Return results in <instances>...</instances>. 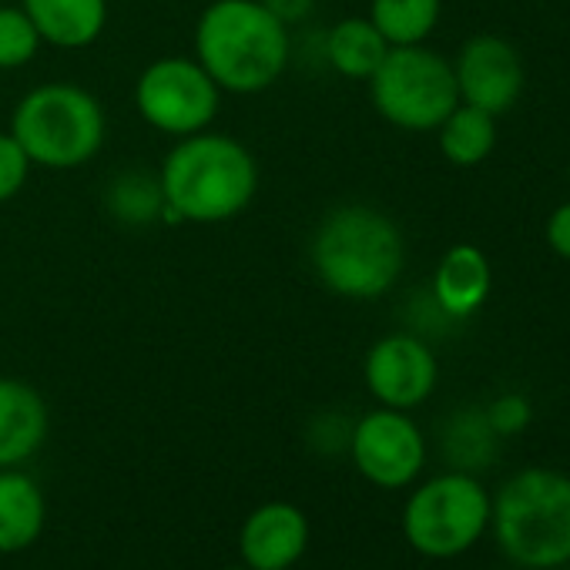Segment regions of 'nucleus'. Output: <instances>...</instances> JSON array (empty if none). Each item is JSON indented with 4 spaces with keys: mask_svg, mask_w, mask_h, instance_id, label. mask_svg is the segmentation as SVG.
<instances>
[{
    "mask_svg": "<svg viewBox=\"0 0 570 570\" xmlns=\"http://www.w3.org/2000/svg\"><path fill=\"white\" fill-rule=\"evenodd\" d=\"M158 185L168 222L218 225L252 205L258 191V165L232 135L198 131L165 155Z\"/></svg>",
    "mask_w": 570,
    "mask_h": 570,
    "instance_id": "obj_1",
    "label": "nucleus"
},
{
    "mask_svg": "<svg viewBox=\"0 0 570 570\" xmlns=\"http://www.w3.org/2000/svg\"><path fill=\"white\" fill-rule=\"evenodd\" d=\"M309 258L333 296L373 303L400 282L406 242L386 212L373 205H340L320 222Z\"/></svg>",
    "mask_w": 570,
    "mask_h": 570,
    "instance_id": "obj_2",
    "label": "nucleus"
},
{
    "mask_svg": "<svg viewBox=\"0 0 570 570\" xmlns=\"http://www.w3.org/2000/svg\"><path fill=\"white\" fill-rule=\"evenodd\" d=\"M289 28L262 0H215L198 18L195 58L232 95L268 91L289 65Z\"/></svg>",
    "mask_w": 570,
    "mask_h": 570,
    "instance_id": "obj_3",
    "label": "nucleus"
},
{
    "mask_svg": "<svg viewBox=\"0 0 570 570\" xmlns=\"http://www.w3.org/2000/svg\"><path fill=\"white\" fill-rule=\"evenodd\" d=\"M490 527L500 550L520 567L570 563V476L547 466L520 470L490 500Z\"/></svg>",
    "mask_w": 570,
    "mask_h": 570,
    "instance_id": "obj_4",
    "label": "nucleus"
},
{
    "mask_svg": "<svg viewBox=\"0 0 570 570\" xmlns=\"http://www.w3.org/2000/svg\"><path fill=\"white\" fill-rule=\"evenodd\" d=\"M105 111L98 98L71 81H51L21 98L11 118V135L38 168L75 171L105 145Z\"/></svg>",
    "mask_w": 570,
    "mask_h": 570,
    "instance_id": "obj_5",
    "label": "nucleus"
},
{
    "mask_svg": "<svg viewBox=\"0 0 570 570\" xmlns=\"http://www.w3.org/2000/svg\"><path fill=\"white\" fill-rule=\"evenodd\" d=\"M366 85L380 118L403 131H436L460 105L453 65L426 45L390 48Z\"/></svg>",
    "mask_w": 570,
    "mask_h": 570,
    "instance_id": "obj_6",
    "label": "nucleus"
},
{
    "mask_svg": "<svg viewBox=\"0 0 570 570\" xmlns=\"http://www.w3.org/2000/svg\"><path fill=\"white\" fill-rule=\"evenodd\" d=\"M490 527V493L466 473H443L420 483L403 507L410 547L430 560L466 553Z\"/></svg>",
    "mask_w": 570,
    "mask_h": 570,
    "instance_id": "obj_7",
    "label": "nucleus"
},
{
    "mask_svg": "<svg viewBox=\"0 0 570 570\" xmlns=\"http://www.w3.org/2000/svg\"><path fill=\"white\" fill-rule=\"evenodd\" d=\"M135 105L155 131L188 138L208 131L222 105V88L191 58H158L141 71Z\"/></svg>",
    "mask_w": 570,
    "mask_h": 570,
    "instance_id": "obj_8",
    "label": "nucleus"
},
{
    "mask_svg": "<svg viewBox=\"0 0 570 570\" xmlns=\"http://www.w3.org/2000/svg\"><path fill=\"white\" fill-rule=\"evenodd\" d=\"M350 456L363 480L383 490H400L423 473L426 440L410 413L380 406L350 430Z\"/></svg>",
    "mask_w": 570,
    "mask_h": 570,
    "instance_id": "obj_9",
    "label": "nucleus"
},
{
    "mask_svg": "<svg viewBox=\"0 0 570 570\" xmlns=\"http://www.w3.org/2000/svg\"><path fill=\"white\" fill-rule=\"evenodd\" d=\"M363 380L380 406L410 413L433 396L440 366L433 350L420 336L390 333L370 346L363 363Z\"/></svg>",
    "mask_w": 570,
    "mask_h": 570,
    "instance_id": "obj_10",
    "label": "nucleus"
},
{
    "mask_svg": "<svg viewBox=\"0 0 570 570\" xmlns=\"http://www.w3.org/2000/svg\"><path fill=\"white\" fill-rule=\"evenodd\" d=\"M453 78H456L460 101L493 118L507 115L520 101L527 85L520 51L497 35L470 38L453 61Z\"/></svg>",
    "mask_w": 570,
    "mask_h": 570,
    "instance_id": "obj_11",
    "label": "nucleus"
},
{
    "mask_svg": "<svg viewBox=\"0 0 570 570\" xmlns=\"http://www.w3.org/2000/svg\"><path fill=\"white\" fill-rule=\"evenodd\" d=\"M309 547V517L289 500L255 507L238 530V557L248 570H293Z\"/></svg>",
    "mask_w": 570,
    "mask_h": 570,
    "instance_id": "obj_12",
    "label": "nucleus"
},
{
    "mask_svg": "<svg viewBox=\"0 0 570 570\" xmlns=\"http://www.w3.org/2000/svg\"><path fill=\"white\" fill-rule=\"evenodd\" d=\"M493 289V268L483 248L460 242L450 245L433 272V303L450 320L476 316Z\"/></svg>",
    "mask_w": 570,
    "mask_h": 570,
    "instance_id": "obj_13",
    "label": "nucleus"
},
{
    "mask_svg": "<svg viewBox=\"0 0 570 570\" xmlns=\"http://www.w3.org/2000/svg\"><path fill=\"white\" fill-rule=\"evenodd\" d=\"M48 440L45 396L14 376H0V470L28 463Z\"/></svg>",
    "mask_w": 570,
    "mask_h": 570,
    "instance_id": "obj_14",
    "label": "nucleus"
},
{
    "mask_svg": "<svg viewBox=\"0 0 570 570\" xmlns=\"http://www.w3.org/2000/svg\"><path fill=\"white\" fill-rule=\"evenodd\" d=\"M21 8L41 41L65 51L95 45L108 24V0H21Z\"/></svg>",
    "mask_w": 570,
    "mask_h": 570,
    "instance_id": "obj_15",
    "label": "nucleus"
},
{
    "mask_svg": "<svg viewBox=\"0 0 570 570\" xmlns=\"http://www.w3.org/2000/svg\"><path fill=\"white\" fill-rule=\"evenodd\" d=\"M48 523L45 490L18 466L0 470V553H21L38 543Z\"/></svg>",
    "mask_w": 570,
    "mask_h": 570,
    "instance_id": "obj_16",
    "label": "nucleus"
},
{
    "mask_svg": "<svg viewBox=\"0 0 570 570\" xmlns=\"http://www.w3.org/2000/svg\"><path fill=\"white\" fill-rule=\"evenodd\" d=\"M386 55L390 45L370 18H346L326 35V61L336 75L350 81H370Z\"/></svg>",
    "mask_w": 570,
    "mask_h": 570,
    "instance_id": "obj_17",
    "label": "nucleus"
},
{
    "mask_svg": "<svg viewBox=\"0 0 570 570\" xmlns=\"http://www.w3.org/2000/svg\"><path fill=\"white\" fill-rule=\"evenodd\" d=\"M436 145L453 168H476L497 148V118L460 101L436 128Z\"/></svg>",
    "mask_w": 570,
    "mask_h": 570,
    "instance_id": "obj_18",
    "label": "nucleus"
},
{
    "mask_svg": "<svg viewBox=\"0 0 570 570\" xmlns=\"http://www.w3.org/2000/svg\"><path fill=\"white\" fill-rule=\"evenodd\" d=\"M443 0H370V21L390 48L423 45L440 24Z\"/></svg>",
    "mask_w": 570,
    "mask_h": 570,
    "instance_id": "obj_19",
    "label": "nucleus"
},
{
    "mask_svg": "<svg viewBox=\"0 0 570 570\" xmlns=\"http://www.w3.org/2000/svg\"><path fill=\"white\" fill-rule=\"evenodd\" d=\"M41 35L24 8H0V71H18L35 61Z\"/></svg>",
    "mask_w": 570,
    "mask_h": 570,
    "instance_id": "obj_20",
    "label": "nucleus"
},
{
    "mask_svg": "<svg viewBox=\"0 0 570 570\" xmlns=\"http://www.w3.org/2000/svg\"><path fill=\"white\" fill-rule=\"evenodd\" d=\"M111 208L125 222H151L165 208L161 185L151 181L148 175H121L111 188Z\"/></svg>",
    "mask_w": 570,
    "mask_h": 570,
    "instance_id": "obj_21",
    "label": "nucleus"
},
{
    "mask_svg": "<svg viewBox=\"0 0 570 570\" xmlns=\"http://www.w3.org/2000/svg\"><path fill=\"white\" fill-rule=\"evenodd\" d=\"M31 175V158L24 155V148L18 145V138L8 131H0V205L21 195V188L28 185Z\"/></svg>",
    "mask_w": 570,
    "mask_h": 570,
    "instance_id": "obj_22",
    "label": "nucleus"
},
{
    "mask_svg": "<svg viewBox=\"0 0 570 570\" xmlns=\"http://www.w3.org/2000/svg\"><path fill=\"white\" fill-rule=\"evenodd\" d=\"M530 423V403L520 393H503L487 410V426L500 436H513Z\"/></svg>",
    "mask_w": 570,
    "mask_h": 570,
    "instance_id": "obj_23",
    "label": "nucleus"
},
{
    "mask_svg": "<svg viewBox=\"0 0 570 570\" xmlns=\"http://www.w3.org/2000/svg\"><path fill=\"white\" fill-rule=\"evenodd\" d=\"M543 238L550 245V252L563 262H570V198L560 202L550 215H547V225H543Z\"/></svg>",
    "mask_w": 570,
    "mask_h": 570,
    "instance_id": "obj_24",
    "label": "nucleus"
},
{
    "mask_svg": "<svg viewBox=\"0 0 570 570\" xmlns=\"http://www.w3.org/2000/svg\"><path fill=\"white\" fill-rule=\"evenodd\" d=\"M262 4H265L285 28H289V24L309 18V11L316 8V0H262Z\"/></svg>",
    "mask_w": 570,
    "mask_h": 570,
    "instance_id": "obj_25",
    "label": "nucleus"
},
{
    "mask_svg": "<svg viewBox=\"0 0 570 570\" xmlns=\"http://www.w3.org/2000/svg\"><path fill=\"white\" fill-rule=\"evenodd\" d=\"M225 570H248L245 563H235V567H225Z\"/></svg>",
    "mask_w": 570,
    "mask_h": 570,
    "instance_id": "obj_26",
    "label": "nucleus"
},
{
    "mask_svg": "<svg viewBox=\"0 0 570 570\" xmlns=\"http://www.w3.org/2000/svg\"><path fill=\"white\" fill-rule=\"evenodd\" d=\"M567 181H570V158H567Z\"/></svg>",
    "mask_w": 570,
    "mask_h": 570,
    "instance_id": "obj_27",
    "label": "nucleus"
},
{
    "mask_svg": "<svg viewBox=\"0 0 570 570\" xmlns=\"http://www.w3.org/2000/svg\"><path fill=\"white\" fill-rule=\"evenodd\" d=\"M293 570H296V567H293Z\"/></svg>",
    "mask_w": 570,
    "mask_h": 570,
    "instance_id": "obj_28",
    "label": "nucleus"
}]
</instances>
